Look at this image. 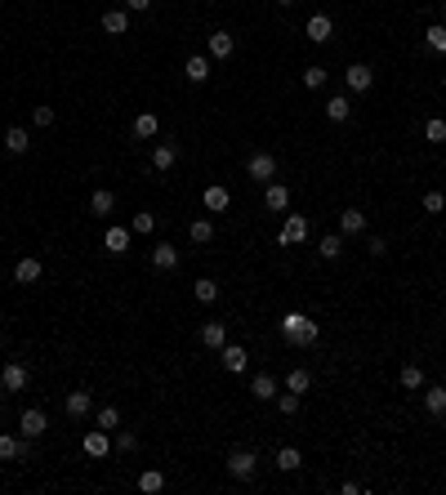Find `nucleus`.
<instances>
[{
  "label": "nucleus",
  "mask_w": 446,
  "mask_h": 495,
  "mask_svg": "<svg viewBox=\"0 0 446 495\" xmlns=\"http://www.w3.org/2000/svg\"><path fill=\"white\" fill-rule=\"evenodd\" d=\"M299 464H303L299 446H281V451H277V469H281V473H295Z\"/></svg>",
  "instance_id": "473e14b6"
},
{
  "label": "nucleus",
  "mask_w": 446,
  "mask_h": 495,
  "mask_svg": "<svg viewBox=\"0 0 446 495\" xmlns=\"http://www.w3.org/2000/svg\"><path fill=\"white\" fill-rule=\"evenodd\" d=\"M339 232H344V236H362L366 232V214L357 210V205H348V210L339 214Z\"/></svg>",
  "instance_id": "f3484780"
},
{
  "label": "nucleus",
  "mask_w": 446,
  "mask_h": 495,
  "mask_svg": "<svg viewBox=\"0 0 446 495\" xmlns=\"http://www.w3.org/2000/svg\"><path fill=\"white\" fill-rule=\"evenodd\" d=\"M424 411H429V415H446V388L442 384L424 393Z\"/></svg>",
  "instance_id": "f704fd0d"
},
{
  "label": "nucleus",
  "mask_w": 446,
  "mask_h": 495,
  "mask_svg": "<svg viewBox=\"0 0 446 495\" xmlns=\"http://www.w3.org/2000/svg\"><path fill=\"white\" fill-rule=\"evenodd\" d=\"M263 205H268V210H286V205H290V188H286V183H268Z\"/></svg>",
  "instance_id": "5701e85b"
},
{
  "label": "nucleus",
  "mask_w": 446,
  "mask_h": 495,
  "mask_svg": "<svg viewBox=\"0 0 446 495\" xmlns=\"http://www.w3.org/2000/svg\"><path fill=\"white\" fill-rule=\"evenodd\" d=\"M63 411H68L72 420H85V415L94 411V397L85 393V388H76V393H68V402H63Z\"/></svg>",
  "instance_id": "9b49d317"
},
{
  "label": "nucleus",
  "mask_w": 446,
  "mask_h": 495,
  "mask_svg": "<svg viewBox=\"0 0 446 495\" xmlns=\"http://www.w3.org/2000/svg\"><path fill=\"white\" fill-rule=\"evenodd\" d=\"M344 85H348V90H353V94H366V90H371V85H375V72L366 68V63H353V68L344 72Z\"/></svg>",
  "instance_id": "6e6552de"
},
{
  "label": "nucleus",
  "mask_w": 446,
  "mask_h": 495,
  "mask_svg": "<svg viewBox=\"0 0 446 495\" xmlns=\"http://www.w3.org/2000/svg\"><path fill=\"white\" fill-rule=\"evenodd\" d=\"M277 241H281V245H303V241H308V219H303V214H290Z\"/></svg>",
  "instance_id": "0eeeda50"
},
{
  "label": "nucleus",
  "mask_w": 446,
  "mask_h": 495,
  "mask_svg": "<svg viewBox=\"0 0 446 495\" xmlns=\"http://www.w3.org/2000/svg\"><path fill=\"white\" fill-rule=\"evenodd\" d=\"M99 428H108V433H116V428H121V411H116V406H103V411H99Z\"/></svg>",
  "instance_id": "ea45409f"
},
{
  "label": "nucleus",
  "mask_w": 446,
  "mask_h": 495,
  "mask_svg": "<svg viewBox=\"0 0 446 495\" xmlns=\"http://www.w3.org/2000/svg\"><path fill=\"white\" fill-rule=\"evenodd\" d=\"M174 161H179V148H174V143H156V148H152V170H156V174L174 170Z\"/></svg>",
  "instance_id": "4468645a"
},
{
  "label": "nucleus",
  "mask_w": 446,
  "mask_h": 495,
  "mask_svg": "<svg viewBox=\"0 0 446 495\" xmlns=\"http://www.w3.org/2000/svg\"><path fill=\"white\" fill-rule=\"evenodd\" d=\"M277 411L281 415H295L299 411V393H290V388H286V393H277Z\"/></svg>",
  "instance_id": "79ce46f5"
},
{
  "label": "nucleus",
  "mask_w": 446,
  "mask_h": 495,
  "mask_svg": "<svg viewBox=\"0 0 446 495\" xmlns=\"http://www.w3.org/2000/svg\"><path fill=\"white\" fill-rule=\"evenodd\" d=\"M250 393L259 397V402H277V379H272V375H254Z\"/></svg>",
  "instance_id": "cd10ccee"
},
{
  "label": "nucleus",
  "mask_w": 446,
  "mask_h": 495,
  "mask_svg": "<svg viewBox=\"0 0 446 495\" xmlns=\"http://www.w3.org/2000/svg\"><path fill=\"white\" fill-rule=\"evenodd\" d=\"M397 384H402V388H411V393H415V388H424V370L415 366V361H406V366H402V375H397Z\"/></svg>",
  "instance_id": "2f4dec72"
},
{
  "label": "nucleus",
  "mask_w": 446,
  "mask_h": 495,
  "mask_svg": "<svg viewBox=\"0 0 446 495\" xmlns=\"http://www.w3.org/2000/svg\"><path fill=\"white\" fill-rule=\"evenodd\" d=\"M201 344L219 353V348L227 344V321H205V326H201Z\"/></svg>",
  "instance_id": "a211bd4d"
},
{
  "label": "nucleus",
  "mask_w": 446,
  "mask_h": 495,
  "mask_svg": "<svg viewBox=\"0 0 446 495\" xmlns=\"http://www.w3.org/2000/svg\"><path fill=\"white\" fill-rule=\"evenodd\" d=\"M277 5H281V9H286V5H295V0H277Z\"/></svg>",
  "instance_id": "8fccbe9b"
},
{
  "label": "nucleus",
  "mask_w": 446,
  "mask_h": 495,
  "mask_svg": "<svg viewBox=\"0 0 446 495\" xmlns=\"http://www.w3.org/2000/svg\"><path fill=\"white\" fill-rule=\"evenodd\" d=\"M5 148H9V156H23V152L32 148V139H27V130L9 125V130H5Z\"/></svg>",
  "instance_id": "393cba45"
},
{
  "label": "nucleus",
  "mask_w": 446,
  "mask_h": 495,
  "mask_svg": "<svg viewBox=\"0 0 446 495\" xmlns=\"http://www.w3.org/2000/svg\"><path fill=\"white\" fill-rule=\"evenodd\" d=\"M348 117H353V103H348V94H335V99L326 103V121H335V125H339V121H348Z\"/></svg>",
  "instance_id": "4be33fe9"
},
{
  "label": "nucleus",
  "mask_w": 446,
  "mask_h": 495,
  "mask_svg": "<svg viewBox=\"0 0 446 495\" xmlns=\"http://www.w3.org/2000/svg\"><path fill=\"white\" fill-rule=\"evenodd\" d=\"M232 50H236L232 32H214L210 36V59H232Z\"/></svg>",
  "instance_id": "a878e982"
},
{
  "label": "nucleus",
  "mask_w": 446,
  "mask_h": 495,
  "mask_svg": "<svg viewBox=\"0 0 446 495\" xmlns=\"http://www.w3.org/2000/svg\"><path fill=\"white\" fill-rule=\"evenodd\" d=\"M45 428H50V415H45L41 406H27V411L18 415V433H23L27 442H36V437H45Z\"/></svg>",
  "instance_id": "7ed1b4c3"
},
{
  "label": "nucleus",
  "mask_w": 446,
  "mask_h": 495,
  "mask_svg": "<svg viewBox=\"0 0 446 495\" xmlns=\"http://www.w3.org/2000/svg\"><path fill=\"white\" fill-rule=\"evenodd\" d=\"M303 85H308V90H321V85H326V68H321V63L303 68Z\"/></svg>",
  "instance_id": "58836bf2"
},
{
  "label": "nucleus",
  "mask_w": 446,
  "mask_h": 495,
  "mask_svg": "<svg viewBox=\"0 0 446 495\" xmlns=\"http://www.w3.org/2000/svg\"><path fill=\"white\" fill-rule=\"evenodd\" d=\"M227 205H232V192H227L223 183H210V188H205V210H210V214H223Z\"/></svg>",
  "instance_id": "dca6fc26"
},
{
  "label": "nucleus",
  "mask_w": 446,
  "mask_h": 495,
  "mask_svg": "<svg viewBox=\"0 0 446 495\" xmlns=\"http://www.w3.org/2000/svg\"><path fill=\"white\" fill-rule=\"evenodd\" d=\"M103 32L108 36H125L130 32V9H108V14H103Z\"/></svg>",
  "instance_id": "2eb2a0df"
},
{
  "label": "nucleus",
  "mask_w": 446,
  "mask_h": 495,
  "mask_svg": "<svg viewBox=\"0 0 446 495\" xmlns=\"http://www.w3.org/2000/svg\"><path fill=\"white\" fill-rule=\"evenodd\" d=\"M45 277V263L41 259H18V268H14V281L18 285H36Z\"/></svg>",
  "instance_id": "f8f14e48"
},
{
  "label": "nucleus",
  "mask_w": 446,
  "mask_h": 495,
  "mask_svg": "<svg viewBox=\"0 0 446 495\" xmlns=\"http://www.w3.org/2000/svg\"><path fill=\"white\" fill-rule=\"evenodd\" d=\"M286 388H290V393H308V388H312V375H308V370H303V366H295V370H290V375H286Z\"/></svg>",
  "instance_id": "72a5a7b5"
},
{
  "label": "nucleus",
  "mask_w": 446,
  "mask_h": 495,
  "mask_svg": "<svg viewBox=\"0 0 446 495\" xmlns=\"http://www.w3.org/2000/svg\"><path fill=\"white\" fill-rule=\"evenodd\" d=\"M183 76H187L192 85L210 81V59H201V54H192V59H187V68H183Z\"/></svg>",
  "instance_id": "b1692460"
},
{
  "label": "nucleus",
  "mask_w": 446,
  "mask_h": 495,
  "mask_svg": "<svg viewBox=\"0 0 446 495\" xmlns=\"http://www.w3.org/2000/svg\"><path fill=\"white\" fill-rule=\"evenodd\" d=\"M192 290H196V299H201V303H214V299H219V281H210V277H201Z\"/></svg>",
  "instance_id": "4c0bfd02"
},
{
  "label": "nucleus",
  "mask_w": 446,
  "mask_h": 495,
  "mask_svg": "<svg viewBox=\"0 0 446 495\" xmlns=\"http://www.w3.org/2000/svg\"><path fill=\"white\" fill-rule=\"evenodd\" d=\"M187 236H192L196 245L214 241V223H210V219H192V223H187Z\"/></svg>",
  "instance_id": "7c9ffc66"
},
{
  "label": "nucleus",
  "mask_w": 446,
  "mask_h": 495,
  "mask_svg": "<svg viewBox=\"0 0 446 495\" xmlns=\"http://www.w3.org/2000/svg\"><path fill=\"white\" fill-rule=\"evenodd\" d=\"M103 245H108L112 254H125L130 250V228H121V223H112L108 232H103Z\"/></svg>",
  "instance_id": "aec40b11"
},
{
  "label": "nucleus",
  "mask_w": 446,
  "mask_h": 495,
  "mask_svg": "<svg viewBox=\"0 0 446 495\" xmlns=\"http://www.w3.org/2000/svg\"><path fill=\"white\" fill-rule=\"evenodd\" d=\"M156 130H161L156 112H139V117H134V139H156Z\"/></svg>",
  "instance_id": "412c9836"
},
{
  "label": "nucleus",
  "mask_w": 446,
  "mask_h": 495,
  "mask_svg": "<svg viewBox=\"0 0 446 495\" xmlns=\"http://www.w3.org/2000/svg\"><path fill=\"white\" fill-rule=\"evenodd\" d=\"M27 379H32V370H27L23 361H5V370H0V388H5V393H23Z\"/></svg>",
  "instance_id": "39448f33"
},
{
  "label": "nucleus",
  "mask_w": 446,
  "mask_h": 495,
  "mask_svg": "<svg viewBox=\"0 0 446 495\" xmlns=\"http://www.w3.org/2000/svg\"><path fill=\"white\" fill-rule=\"evenodd\" d=\"M219 353H223V370H227V375H241V370H245V361H250V353H245L241 344H223Z\"/></svg>",
  "instance_id": "ddd939ff"
},
{
  "label": "nucleus",
  "mask_w": 446,
  "mask_h": 495,
  "mask_svg": "<svg viewBox=\"0 0 446 495\" xmlns=\"http://www.w3.org/2000/svg\"><path fill=\"white\" fill-rule=\"evenodd\" d=\"M152 228H156V214H148V210H143V214H134V219H130V232H143V236H148V232H152Z\"/></svg>",
  "instance_id": "a19ab883"
},
{
  "label": "nucleus",
  "mask_w": 446,
  "mask_h": 495,
  "mask_svg": "<svg viewBox=\"0 0 446 495\" xmlns=\"http://www.w3.org/2000/svg\"><path fill=\"white\" fill-rule=\"evenodd\" d=\"M366 250L379 259V254H388V241H384V236H371V241H366Z\"/></svg>",
  "instance_id": "49530a36"
},
{
  "label": "nucleus",
  "mask_w": 446,
  "mask_h": 495,
  "mask_svg": "<svg viewBox=\"0 0 446 495\" xmlns=\"http://www.w3.org/2000/svg\"><path fill=\"white\" fill-rule=\"evenodd\" d=\"M27 455H32V446H27V437L0 433V460H27Z\"/></svg>",
  "instance_id": "9d476101"
},
{
  "label": "nucleus",
  "mask_w": 446,
  "mask_h": 495,
  "mask_svg": "<svg viewBox=\"0 0 446 495\" xmlns=\"http://www.w3.org/2000/svg\"><path fill=\"white\" fill-rule=\"evenodd\" d=\"M32 125H36V130L54 125V108H32Z\"/></svg>",
  "instance_id": "a18cd8bd"
},
{
  "label": "nucleus",
  "mask_w": 446,
  "mask_h": 495,
  "mask_svg": "<svg viewBox=\"0 0 446 495\" xmlns=\"http://www.w3.org/2000/svg\"><path fill=\"white\" fill-rule=\"evenodd\" d=\"M90 210H94V214H112V210H116V192H108V188H99V192L90 196Z\"/></svg>",
  "instance_id": "c756f323"
},
{
  "label": "nucleus",
  "mask_w": 446,
  "mask_h": 495,
  "mask_svg": "<svg viewBox=\"0 0 446 495\" xmlns=\"http://www.w3.org/2000/svg\"><path fill=\"white\" fill-rule=\"evenodd\" d=\"M424 139L429 143H446V117H429L424 121Z\"/></svg>",
  "instance_id": "c9c22d12"
},
{
  "label": "nucleus",
  "mask_w": 446,
  "mask_h": 495,
  "mask_svg": "<svg viewBox=\"0 0 446 495\" xmlns=\"http://www.w3.org/2000/svg\"><path fill=\"white\" fill-rule=\"evenodd\" d=\"M0 411H5V388H0Z\"/></svg>",
  "instance_id": "09e8293b"
},
{
  "label": "nucleus",
  "mask_w": 446,
  "mask_h": 495,
  "mask_svg": "<svg viewBox=\"0 0 446 495\" xmlns=\"http://www.w3.org/2000/svg\"><path fill=\"white\" fill-rule=\"evenodd\" d=\"M303 32H308V41H312V45H326L330 36H335V23H330V14H312Z\"/></svg>",
  "instance_id": "1a4fd4ad"
},
{
  "label": "nucleus",
  "mask_w": 446,
  "mask_h": 495,
  "mask_svg": "<svg viewBox=\"0 0 446 495\" xmlns=\"http://www.w3.org/2000/svg\"><path fill=\"white\" fill-rule=\"evenodd\" d=\"M442 18H446V5H442Z\"/></svg>",
  "instance_id": "3c124183"
},
{
  "label": "nucleus",
  "mask_w": 446,
  "mask_h": 495,
  "mask_svg": "<svg viewBox=\"0 0 446 495\" xmlns=\"http://www.w3.org/2000/svg\"><path fill=\"white\" fill-rule=\"evenodd\" d=\"M446 210V192H424V214H442Z\"/></svg>",
  "instance_id": "37998d69"
},
{
  "label": "nucleus",
  "mask_w": 446,
  "mask_h": 495,
  "mask_svg": "<svg viewBox=\"0 0 446 495\" xmlns=\"http://www.w3.org/2000/svg\"><path fill=\"white\" fill-rule=\"evenodd\" d=\"M81 446H85V455H90V460H103V455L112 451V433H108V428H90Z\"/></svg>",
  "instance_id": "423d86ee"
},
{
  "label": "nucleus",
  "mask_w": 446,
  "mask_h": 495,
  "mask_svg": "<svg viewBox=\"0 0 446 495\" xmlns=\"http://www.w3.org/2000/svg\"><path fill=\"white\" fill-rule=\"evenodd\" d=\"M317 254H321V259H339V254H344V232H330V236H321Z\"/></svg>",
  "instance_id": "c85d7f7f"
},
{
  "label": "nucleus",
  "mask_w": 446,
  "mask_h": 495,
  "mask_svg": "<svg viewBox=\"0 0 446 495\" xmlns=\"http://www.w3.org/2000/svg\"><path fill=\"white\" fill-rule=\"evenodd\" d=\"M424 45H429L433 54H446V27H438V23H433L429 32H424Z\"/></svg>",
  "instance_id": "e433bc0d"
},
{
  "label": "nucleus",
  "mask_w": 446,
  "mask_h": 495,
  "mask_svg": "<svg viewBox=\"0 0 446 495\" xmlns=\"http://www.w3.org/2000/svg\"><path fill=\"white\" fill-rule=\"evenodd\" d=\"M317 335H321V326L308 312H286V317H281V339H286L290 348H312Z\"/></svg>",
  "instance_id": "f257e3e1"
},
{
  "label": "nucleus",
  "mask_w": 446,
  "mask_h": 495,
  "mask_svg": "<svg viewBox=\"0 0 446 495\" xmlns=\"http://www.w3.org/2000/svg\"><path fill=\"white\" fill-rule=\"evenodd\" d=\"M112 437H116V451H134V446H139V437L130 433V428H116Z\"/></svg>",
  "instance_id": "c03bdc74"
},
{
  "label": "nucleus",
  "mask_w": 446,
  "mask_h": 495,
  "mask_svg": "<svg viewBox=\"0 0 446 495\" xmlns=\"http://www.w3.org/2000/svg\"><path fill=\"white\" fill-rule=\"evenodd\" d=\"M152 268H161V272H174L179 268V250L170 241H161L156 250H152Z\"/></svg>",
  "instance_id": "6ab92c4d"
},
{
  "label": "nucleus",
  "mask_w": 446,
  "mask_h": 495,
  "mask_svg": "<svg viewBox=\"0 0 446 495\" xmlns=\"http://www.w3.org/2000/svg\"><path fill=\"white\" fill-rule=\"evenodd\" d=\"M125 9H130V14H148L152 0H125Z\"/></svg>",
  "instance_id": "de8ad7c7"
},
{
  "label": "nucleus",
  "mask_w": 446,
  "mask_h": 495,
  "mask_svg": "<svg viewBox=\"0 0 446 495\" xmlns=\"http://www.w3.org/2000/svg\"><path fill=\"white\" fill-rule=\"evenodd\" d=\"M139 491H143V495L165 491V473H161V469H143V473H139Z\"/></svg>",
  "instance_id": "bb28decb"
},
{
  "label": "nucleus",
  "mask_w": 446,
  "mask_h": 495,
  "mask_svg": "<svg viewBox=\"0 0 446 495\" xmlns=\"http://www.w3.org/2000/svg\"><path fill=\"white\" fill-rule=\"evenodd\" d=\"M223 469L232 473L236 482H250V478H254V469H259V455H254V451H245V446H241V451H232V455L223 460Z\"/></svg>",
  "instance_id": "f03ea898"
},
{
  "label": "nucleus",
  "mask_w": 446,
  "mask_h": 495,
  "mask_svg": "<svg viewBox=\"0 0 446 495\" xmlns=\"http://www.w3.org/2000/svg\"><path fill=\"white\" fill-rule=\"evenodd\" d=\"M245 174H250L254 183H268V179L277 174V156H272V152H254V156L245 161Z\"/></svg>",
  "instance_id": "20e7f679"
}]
</instances>
